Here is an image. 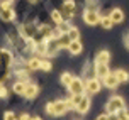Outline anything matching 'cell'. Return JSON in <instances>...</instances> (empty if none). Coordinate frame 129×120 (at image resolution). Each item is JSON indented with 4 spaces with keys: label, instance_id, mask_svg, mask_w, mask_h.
Returning <instances> with one entry per match:
<instances>
[{
    "label": "cell",
    "instance_id": "obj_1",
    "mask_svg": "<svg viewBox=\"0 0 129 120\" xmlns=\"http://www.w3.org/2000/svg\"><path fill=\"white\" fill-rule=\"evenodd\" d=\"M66 110H70L68 108V101H54V103H48L46 105V112L49 115H63Z\"/></svg>",
    "mask_w": 129,
    "mask_h": 120
},
{
    "label": "cell",
    "instance_id": "obj_2",
    "mask_svg": "<svg viewBox=\"0 0 129 120\" xmlns=\"http://www.w3.org/2000/svg\"><path fill=\"white\" fill-rule=\"evenodd\" d=\"M121 108H124V100L121 96H112L107 103V113H117Z\"/></svg>",
    "mask_w": 129,
    "mask_h": 120
},
{
    "label": "cell",
    "instance_id": "obj_3",
    "mask_svg": "<svg viewBox=\"0 0 129 120\" xmlns=\"http://www.w3.org/2000/svg\"><path fill=\"white\" fill-rule=\"evenodd\" d=\"M38 32L39 29H36V25H32V24H24L20 27V34H22L24 39H34Z\"/></svg>",
    "mask_w": 129,
    "mask_h": 120
},
{
    "label": "cell",
    "instance_id": "obj_4",
    "mask_svg": "<svg viewBox=\"0 0 129 120\" xmlns=\"http://www.w3.org/2000/svg\"><path fill=\"white\" fill-rule=\"evenodd\" d=\"M83 20L88 25H95V24H99V22H100V17H99L97 10L88 9V10H85V14H83Z\"/></svg>",
    "mask_w": 129,
    "mask_h": 120
},
{
    "label": "cell",
    "instance_id": "obj_5",
    "mask_svg": "<svg viewBox=\"0 0 129 120\" xmlns=\"http://www.w3.org/2000/svg\"><path fill=\"white\" fill-rule=\"evenodd\" d=\"M58 49H61L58 37H51L46 41V54H56Z\"/></svg>",
    "mask_w": 129,
    "mask_h": 120
},
{
    "label": "cell",
    "instance_id": "obj_6",
    "mask_svg": "<svg viewBox=\"0 0 129 120\" xmlns=\"http://www.w3.org/2000/svg\"><path fill=\"white\" fill-rule=\"evenodd\" d=\"M68 88H70L71 93H83L85 85H83V81H82L80 78H73V81L68 85Z\"/></svg>",
    "mask_w": 129,
    "mask_h": 120
},
{
    "label": "cell",
    "instance_id": "obj_7",
    "mask_svg": "<svg viewBox=\"0 0 129 120\" xmlns=\"http://www.w3.org/2000/svg\"><path fill=\"white\" fill-rule=\"evenodd\" d=\"M77 10V5H75V2L73 0H64L63 2V14L64 17H71L73 14Z\"/></svg>",
    "mask_w": 129,
    "mask_h": 120
},
{
    "label": "cell",
    "instance_id": "obj_8",
    "mask_svg": "<svg viewBox=\"0 0 129 120\" xmlns=\"http://www.w3.org/2000/svg\"><path fill=\"white\" fill-rule=\"evenodd\" d=\"M14 10L10 9V7H7V5H4L2 7V10H0V19L4 20V22H10V20L14 19Z\"/></svg>",
    "mask_w": 129,
    "mask_h": 120
},
{
    "label": "cell",
    "instance_id": "obj_9",
    "mask_svg": "<svg viewBox=\"0 0 129 120\" xmlns=\"http://www.w3.org/2000/svg\"><path fill=\"white\" fill-rule=\"evenodd\" d=\"M95 75L97 78H105V76L109 75V68H107V63H95Z\"/></svg>",
    "mask_w": 129,
    "mask_h": 120
},
{
    "label": "cell",
    "instance_id": "obj_10",
    "mask_svg": "<svg viewBox=\"0 0 129 120\" xmlns=\"http://www.w3.org/2000/svg\"><path fill=\"white\" fill-rule=\"evenodd\" d=\"M10 63H12V54H10V51H5L2 49L0 51V66H10Z\"/></svg>",
    "mask_w": 129,
    "mask_h": 120
},
{
    "label": "cell",
    "instance_id": "obj_11",
    "mask_svg": "<svg viewBox=\"0 0 129 120\" xmlns=\"http://www.w3.org/2000/svg\"><path fill=\"white\" fill-rule=\"evenodd\" d=\"M88 108H90V100H88V96H83V98L80 100V103L77 105V112L83 115V113L88 112Z\"/></svg>",
    "mask_w": 129,
    "mask_h": 120
},
{
    "label": "cell",
    "instance_id": "obj_12",
    "mask_svg": "<svg viewBox=\"0 0 129 120\" xmlns=\"http://www.w3.org/2000/svg\"><path fill=\"white\" fill-rule=\"evenodd\" d=\"M104 83H105V86H107V88H116L117 85H119V80H117V76H116V73H114V75H107L105 76V78H104Z\"/></svg>",
    "mask_w": 129,
    "mask_h": 120
},
{
    "label": "cell",
    "instance_id": "obj_13",
    "mask_svg": "<svg viewBox=\"0 0 129 120\" xmlns=\"http://www.w3.org/2000/svg\"><path fill=\"white\" fill-rule=\"evenodd\" d=\"M99 90H100V81L90 78L88 83H87V91H88V93H99Z\"/></svg>",
    "mask_w": 129,
    "mask_h": 120
},
{
    "label": "cell",
    "instance_id": "obj_14",
    "mask_svg": "<svg viewBox=\"0 0 129 120\" xmlns=\"http://www.w3.org/2000/svg\"><path fill=\"white\" fill-rule=\"evenodd\" d=\"M38 86H36V85H34V83H29V85H27L26 86V91H24V96H26V98H34V96L38 95Z\"/></svg>",
    "mask_w": 129,
    "mask_h": 120
},
{
    "label": "cell",
    "instance_id": "obj_15",
    "mask_svg": "<svg viewBox=\"0 0 129 120\" xmlns=\"http://www.w3.org/2000/svg\"><path fill=\"white\" fill-rule=\"evenodd\" d=\"M68 51H70L71 54H80V52H82V42H80L78 39L71 41L70 46H68Z\"/></svg>",
    "mask_w": 129,
    "mask_h": 120
},
{
    "label": "cell",
    "instance_id": "obj_16",
    "mask_svg": "<svg viewBox=\"0 0 129 120\" xmlns=\"http://www.w3.org/2000/svg\"><path fill=\"white\" fill-rule=\"evenodd\" d=\"M110 19H112V22H114V24H119V22H122V19H124L122 10H121V9H114V10L110 12Z\"/></svg>",
    "mask_w": 129,
    "mask_h": 120
},
{
    "label": "cell",
    "instance_id": "obj_17",
    "mask_svg": "<svg viewBox=\"0 0 129 120\" xmlns=\"http://www.w3.org/2000/svg\"><path fill=\"white\" fill-rule=\"evenodd\" d=\"M109 59H110L109 52H107V51H100L95 57V63H109Z\"/></svg>",
    "mask_w": 129,
    "mask_h": 120
},
{
    "label": "cell",
    "instance_id": "obj_18",
    "mask_svg": "<svg viewBox=\"0 0 129 120\" xmlns=\"http://www.w3.org/2000/svg\"><path fill=\"white\" fill-rule=\"evenodd\" d=\"M82 98H83V95H82V93H73V98L68 101V108H77V105L80 103V100H82Z\"/></svg>",
    "mask_w": 129,
    "mask_h": 120
},
{
    "label": "cell",
    "instance_id": "obj_19",
    "mask_svg": "<svg viewBox=\"0 0 129 120\" xmlns=\"http://www.w3.org/2000/svg\"><path fill=\"white\" fill-rule=\"evenodd\" d=\"M58 41H59V46H61V47H68L70 42H71V37L68 36V34H61V36L58 37Z\"/></svg>",
    "mask_w": 129,
    "mask_h": 120
},
{
    "label": "cell",
    "instance_id": "obj_20",
    "mask_svg": "<svg viewBox=\"0 0 129 120\" xmlns=\"http://www.w3.org/2000/svg\"><path fill=\"white\" fill-rule=\"evenodd\" d=\"M39 34H41L43 37H46V39H51L53 31H51V27H48V25H43V27H39Z\"/></svg>",
    "mask_w": 129,
    "mask_h": 120
},
{
    "label": "cell",
    "instance_id": "obj_21",
    "mask_svg": "<svg viewBox=\"0 0 129 120\" xmlns=\"http://www.w3.org/2000/svg\"><path fill=\"white\" fill-rule=\"evenodd\" d=\"M26 86H27V85H26L24 81H19V83H15V85H14V91H15L17 95H24Z\"/></svg>",
    "mask_w": 129,
    "mask_h": 120
},
{
    "label": "cell",
    "instance_id": "obj_22",
    "mask_svg": "<svg viewBox=\"0 0 129 120\" xmlns=\"http://www.w3.org/2000/svg\"><path fill=\"white\" fill-rule=\"evenodd\" d=\"M116 76H117V80H119L121 83H124V81H127V80H129L127 71H124V70H117L116 71Z\"/></svg>",
    "mask_w": 129,
    "mask_h": 120
},
{
    "label": "cell",
    "instance_id": "obj_23",
    "mask_svg": "<svg viewBox=\"0 0 129 120\" xmlns=\"http://www.w3.org/2000/svg\"><path fill=\"white\" fill-rule=\"evenodd\" d=\"M9 73H10V66H9V68H7V66H0V83L7 80Z\"/></svg>",
    "mask_w": 129,
    "mask_h": 120
},
{
    "label": "cell",
    "instance_id": "obj_24",
    "mask_svg": "<svg viewBox=\"0 0 129 120\" xmlns=\"http://www.w3.org/2000/svg\"><path fill=\"white\" fill-rule=\"evenodd\" d=\"M51 19L54 20V24H63V15H61V14L58 12V10H53L51 12Z\"/></svg>",
    "mask_w": 129,
    "mask_h": 120
},
{
    "label": "cell",
    "instance_id": "obj_25",
    "mask_svg": "<svg viewBox=\"0 0 129 120\" xmlns=\"http://www.w3.org/2000/svg\"><path fill=\"white\" fill-rule=\"evenodd\" d=\"M41 63H43L41 59H36V57H34V59H31V61L27 63V66H29V70H39V68H41Z\"/></svg>",
    "mask_w": 129,
    "mask_h": 120
},
{
    "label": "cell",
    "instance_id": "obj_26",
    "mask_svg": "<svg viewBox=\"0 0 129 120\" xmlns=\"http://www.w3.org/2000/svg\"><path fill=\"white\" fill-rule=\"evenodd\" d=\"M100 25H102L104 29H110V27L114 25V22H112V19H110V15H109V17H104V19H100Z\"/></svg>",
    "mask_w": 129,
    "mask_h": 120
},
{
    "label": "cell",
    "instance_id": "obj_27",
    "mask_svg": "<svg viewBox=\"0 0 129 120\" xmlns=\"http://www.w3.org/2000/svg\"><path fill=\"white\" fill-rule=\"evenodd\" d=\"M71 81H73V76H71L70 73H63V75H61V83H63V85L68 86Z\"/></svg>",
    "mask_w": 129,
    "mask_h": 120
},
{
    "label": "cell",
    "instance_id": "obj_28",
    "mask_svg": "<svg viewBox=\"0 0 129 120\" xmlns=\"http://www.w3.org/2000/svg\"><path fill=\"white\" fill-rule=\"evenodd\" d=\"M68 36L71 37V41H75V39L80 37V32H78V29H70L68 31Z\"/></svg>",
    "mask_w": 129,
    "mask_h": 120
},
{
    "label": "cell",
    "instance_id": "obj_29",
    "mask_svg": "<svg viewBox=\"0 0 129 120\" xmlns=\"http://www.w3.org/2000/svg\"><path fill=\"white\" fill-rule=\"evenodd\" d=\"M117 117H119V118H129V112H126L124 108H121V110L117 112Z\"/></svg>",
    "mask_w": 129,
    "mask_h": 120
},
{
    "label": "cell",
    "instance_id": "obj_30",
    "mask_svg": "<svg viewBox=\"0 0 129 120\" xmlns=\"http://www.w3.org/2000/svg\"><path fill=\"white\" fill-rule=\"evenodd\" d=\"M41 70H44V71H51V64L48 63V61H43V63H41Z\"/></svg>",
    "mask_w": 129,
    "mask_h": 120
},
{
    "label": "cell",
    "instance_id": "obj_31",
    "mask_svg": "<svg viewBox=\"0 0 129 120\" xmlns=\"http://www.w3.org/2000/svg\"><path fill=\"white\" fill-rule=\"evenodd\" d=\"M4 117H5L7 120H14V118H15V115H14L12 112H5V115H4Z\"/></svg>",
    "mask_w": 129,
    "mask_h": 120
},
{
    "label": "cell",
    "instance_id": "obj_32",
    "mask_svg": "<svg viewBox=\"0 0 129 120\" xmlns=\"http://www.w3.org/2000/svg\"><path fill=\"white\" fill-rule=\"evenodd\" d=\"M7 96V90L4 86H0V98H5Z\"/></svg>",
    "mask_w": 129,
    "mask_h": 120
},
{
    "label": "cell",
    "instance_id": "obj_33",
    "mask_svg": "<svg viewBox=\"0 0 129 120\" xmlns=\"http://www.w3.org/2000/svg\"><path fill=\"white\" fill-rule=\"evenodd\" d=\"M20 118H22V120H26V118H31V117H29L27 113H22V115H20Z\"/></svg>",
    "mask_w": 129,
    "mask_h": 120
},
{
    "label": "cell",
    "instance_id": "obj_34",
    "mask_svg": "<svg viewBox=\"0 0 129 120\" xmlns=\"http://www.w3.org/2000/svg\"><path fill=\"white\" fill-rule=\"evenodd\" d=\"M126 47H127V49H129V36H127V37H126Z\"/></svg>",
    "mask_w": 129,
    "mask_h": 120
},
{
    "label": "cell",
    "instance_id": "obj_35",
    "mask_svg": "<svg viewBox=\"0 0 129 120\" xmlns=\"http://www.w3.org/2000/svg\"><path fill=\"white\" fill-rule=\"evenodd\" d=\"M29 2H32V4H34V2H38V0H29Z\"/></svg>",
    "mask_w": 129,
    "mask_h": 120
}]
</instances>
